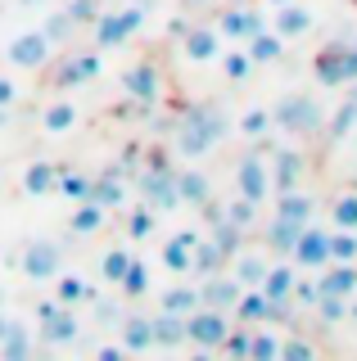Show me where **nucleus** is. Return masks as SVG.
<instances>
[{
  "mask_svg": "<svg viewBox=\"0 0 357 361\" xmlns=\"http://www.w3.org/2000/svg\"><path fill=\"white\" fill-rule=\"evenodd\" d=\"M330 262H357V231L330 235Z\"/></svg>",
  "mask_w": 357,
  "mask_h": 361,
  "instance_id": "obj_40",
  "label": "nucleus"
},
{
  "mask_svg": "<svg viewBox=\"0 0 357 361\" xmlns=\"http://www.w3.org/2000/svg\"><path fill=\"white\" fill-rule=\"evenodd\" d=\"M176 199L190 203V208H208L213 203V180H208L204 172H176Z\"/></svg>",
  "mask_w": 357,
  "mask_h": 361,
  "instance_id": "obj_18",
  "label": "nucleus"
},
{
  "mask_svg": "<svg viewBox=\"0 0 357 361\" xmlns=\"http://www.w3.org/2000/svg\"><path fill=\"white\" fill-rule=\"evenodd\" d=\"M59 271H63V253H59V244H54V240L28 244V253H23V276H32V280H54Z\"/></svg>",
  "mask_w": 357,
  "mask_h": 361,
  "instance_id": "obj_12",
  "label": "nucleus"
},
{
  "mask_svg": "<svg viewBox=\"0 0 357 361\" xmlns=\"http://www.w3.org/2000/svg\"><path fill=\"white\" fill-rule=\"evenodd\" d=\"M14 325H18V321H9V316H0V343H5V338L14 334Z\"/></svg>",
  "mask_w": 357,
  "mask_h": 361,
  "instance_id": "obj_49",
  "label": "nucleus"
},
{
  "mask_svg": "<svg viewBox=\"0 0 357 361\" xmlns=\"http://www.w3.org/2000/svg\"><path fill=\"white\" fill-rule=\"evenodd\" d=\"M54 190L82 203V199H91V176L77 172V167H59V180H54Z\"/></svg>",
  "mask_w": 357,
  "mask_h": 361,
  "instance_id": "obj_30",
  "label": "nucleus"
},
{
  "mask_svg": "<svg viewBox=\"0 0 357 361\" xmlns=\"http://www.w3.org/2000/svg\"><path fill=\"white\" fill-rule=\"evenodd\" d=\"M249 59H253V68H258V63H281L285 59V41L276 37L272 27L253 32V37H249Z\"/></svg>",
  "mask_w": 357,
  "mask_h": 361,
  "instance_id": "obj_23",
  "label": "nucleus"
},
{
  "mask_svg": "<svg viewBox=\"0 0 357 361\" xmlns=\"http://www.w3.org/2000/svg\"><path fill=\"white\" fill-rule=\"evenodd\" d=\"M176 343H186V316L172 312L154 316V348H176Z\"/></svg>",
  "mask_w": 357,
  "mask_h": 361,
  "instance_id": "obj_28",
  "label": "nucleus"
},
{
  "mask_svg": "<svg viewBox=\"0 0 357 361\" xmlns=\"http://www.w3.org/2000/svg\"><path fill=\"white\" fill-rule=\"evenodd\" d=\"M18 104V86L14 77H0V109H14Z\"/></svg>",
  "mask_w": 357,
  "mask_h": 361,
  "instance_id": "obj_46",
  "label": "nucleus"
},
{
  "mask_svg": "<svg viewBox=\"0 0 357 361\" xmlns=\"http://www.w3.org/2000/svg\"><path fill=\"white\" fill-rule=\"evenodd\" d=\"M231 312L240 316V325H262V321H272V316H281L285 307H276L262 289H249V293H240V298H236V307H231Z\"/></svg>",
  "mask_w": 357,
  "mask_h": 361,
  "instance_id": "obj_15",
  "label": "nucleus"
},
{
  "mask_svg": "<svg viewBox=\"0 0 357 361\" xmlns=\"http://www.w3.org/2000/svg\"><path fill=\"white\" fill-rule=\"evenodd\" d=\"M54 180H59V163H50V158H37V163L23 167V195L41 199L54 190Z\"/></svg>",
  "mask_w": 357,
  "mask_h": 361,
  "instance_id": "obj_19",
  "label": "nucleus"
},
{
  "mask_svg": "<svg viewBox=\"0 0 357 361\" xmlns=\"http://www.w3.org/2000/svg\"><path fill=\"white\" fill-rule=\"evenodd\" d=\"M118 289L127 293V298H145V293H150V267L131 257V267H127V276L118 280Z\"/></svg>",
  "mask_w": 357,
  "mask_h": 361,
  "instance_id": "obj_34",
  "label": "nucleus"
},
{
  "mask_svg": "<svg viewBox=\"0 0 357 361\" xmlns=\"http://www.w3.org/2000/svg\"><path fill=\"white\" fill-rule=\"evenodd\" d=\"M140 23H145V5L99 9V18L91 23L95 45H99V50H114V45H122V41H131V37H136V32H140Z\"/></svg>",
  "mask_w": 357,
  "mask_h": 361,
  "instance_id": "obj_3",
  "label": "nucleus"
},
{
  "mask_svg": "<svg viewBox=\"0 0 357 361\" xmlns=\"http://www.w3.org/2000/svg\"><path fill=\"white\" fill-rule=\"evenodd\" d=\"M353 122H357V104L349 99V104H344V109H339V113H334V118H330V140H339V135L349 131Z\"/></svg>",
  "mask_w": 357,
  "mask_h": 361,
  "instance_id": "obj_45",
  "label": "nucleus"
},
{
  "mask_svg": "<svg viewBox=\"0 0 357 361\" xmlns=\"http://www.w3.org/2000/svg\"><path fill=\"white\" fill-rule=\"evenodd\" d=\"M154 231H159V212H154L150 203L131 208V217H127V240H150Z\"/></svg>",
  "mask_w": 357,
  "mask_h": 361,
  "instance_id": "obj_31",
  "label": "nucleus"
},
{
  "mask_svg": "<svg viewBox=\"0 0 357 361\" xmlns=\"http://www.w3.org/2000/svg\"><path fill=\"white\" fill-rule=\"evenodd\" d=\"M41 32H46V41H50V45H63V41H73L77 23L68 18V9H59V14H50L46 23H41Z\"/></svg>",
  "mask_w": 357,
  "mask_h": 361,
  "instance_id": "obj_37",
  "label": "nucleus"
},
{
  "mask_svg": "<svg viewBox=\"0 0 357 361\" xmlns=\"http://www.w3.org/2000/svg\"><path fill=\"white\" fill-rule=\"evenodd\" d=\"M249 357H281V338H272V334H249Z\"/></svg>",
  "mask_w": 357,
  "mask_h": 361,
  "instance_id": "obj_44",
  "label": "nucleus"
},
{
  "mask_svg": "<svg viewBox=\"0 0 357 361\" xmlns=\"http://www.w3.org/2000/svg\"><path fill=\"white\" fill-rule=\"evenodd\" d=\"M127 267H131V253H127V248H109V253L99 257V276H104L109 285H118V280L127 276Z\"/></svg>",
  "mask_w": 357,
  "mask_h": 361,
  "instance_id": "obj_38",
  "label": "nucleus"
},
{
  "mask_svg": "<svg viewBox=\"0 0 357 361\" xmlns=\"http://www.w3.org/2000/svg\"><path fill=\"white\" fill-rule=\"evenodd\" d=\"M77 330H82V325H77V312L73 307H59V312H50L46 321H41V338H46V343H73L77 338Z\"/></svg>",
  "mask_w": 357,
  "mask_h": 361,
  "instance_id": "obj_20",
  "label": "nucleus"
},
{
  "mask_svg": "<svg viewBox=\"0 0 357 361\" xmlns=\"http://www.w3.org/2000/svg\"><path fill=\"white\" fill-rule=\"evenodd\" d=\"M99 73H104V59H99V50H73L68 59H63L59 68H54L50 86H54V90H73V86H86V82H95Z\"/></svg>",
  "mask_w": 357,
  "mask_h": 361,
  "instance_id": "obj_5",
  "label": "nucleus"
},
{
  "mask_svg": "<svg viewBox=\"0 0 357 361\" xmlns=\"http://www.w3.org/2000/svg\"><path fill=\"white\" fill-rule=\"evenodd\" d=\"M95 312L104 316V321H122V307H118V302H95Z\"/></svg>",
  "mask_w": 357,
  "mask_h": 361,
  "instance_id": "obj_48",
  "label": "nucleus"
},
{
  "mask_svg": "<svg viewBox=\"0 0 357 361\" xmlns=\"http://www.w3.org/2000/svg\"><path fill=\"white\" fill-rule=\"evenodd\" d=\"M330 217H334L339 231H357V195H339L334 208H330Z\"/></svg>",
  "mask_w": 357,
  "mask_h": 361,
  "instance_id": "obj_41",
  "label": "nucleus"
},
{
  "mask_svg": "<svg viewBox=\"0 0 357 361\" xmlns=\"http://www.w3.org/2000/svg\"><path fill=\"white\" fill-rule=\"evenodd\" d=\"M140 5H145V0H140Z\"/></svg>",
  "mask_w": 357,
  "mask_h": 361,
  "instance_id": "obj_51",
  "label": "nucleus"
},
{
  "mask_svg": "<svg viewBox=\"0 0 357 361\" xmlns=\"http://www.w3.org/2000/svg\"><path fill=\"white\" fill-rule=\"evenodd\" d=\"M298 231H303V226H294L285 217H272V226H267V244H272V253H289L294 240H298Z\"/></svg>",
  "mask_w": 357,
  "mask_h": 361,
  "instance_id": "obj_32",
  "label": "nucleus"
},
{
  "mask_svg": "<svg viewBox=\"0 0 357 361\" xmlns=\"http://www.w3.org/2000/svg\"><path fill=\"white\" fill-rule=\"evenodd\" d=\"M195 307H199V289H190V285L163 293V312H172V316H190Z\"/></svg>",
  "mask_w": 357,
  "mask_h": 361,
  "instance_id": "obj_36",
  "label": "nucleus"
},
{
  "mask_svg": "<svg viewBox=\"0 0 357 361\" xmlns=\"http://www.w3.org/2000/svg\"><path fill=\"white\" fill-rule=\"evenodd\" d=\"M281 357H312V348H308V343H298V338H289V343L281 338Z\"/></svg>",
  "mask_w": 357,
  "mask_h": 361,
  "instance_id": "obj_47",
  "label": "nucleus"
},
{
  "mask_svg": "<svg viewBox=\"0 0 357 361\" xmlns=\"http://www.w3.org/2000/svg\"><path fill=\"white\" fill-rule=\"evenodd\" d=\"M217 63L226 68V77H231V82H244V77L253 73V59H249V50H222V54H217Z\"/></svg>",
  "mask_w": 357,
  "mask_h": 361,
  "instance_id": "obj_39",
  "label": "nucleus"
},
{
  "mask_svg": "<svg viewBox=\"0 0 357 361\" xmlns=\"http://www.w3.org/2000/svg\"><path fill=\"white\" fill-rule=\"evenodd\" d=\"M63 9H68V18L77 23V27H91V23L99 18V9H104V5H99V0H68Z\"/></svg>",
  "mask_w": 357,
  "mask_h": 361,
  "instance_id": "obj_42",
  "label": "nucleus"
},
{
  "mask_svg": "<svg viewBox=\"0 0 357 361\" xmlns=\"http://www.w3.org/2000/svg\"><path fill=\"white\" fill-rule=\"evenodd\" d=\"M240 293H244V285L236 276H213L204 289H199V302H204V307H217V312H231Z\"/></svg>",
  "mask_w": 357,
  "mask_h": 361,
  "instance_id": "obj_16",
  "label": "nucleus"
},
{
  "mask_svg": "<svg viewBox=\"0 0 357 361\" xmlns=\"http://www.w3.org/2000/svg\"><path fill=\"white\" fill-rule=\"evenodd\" d=\"M236 127H240V135H249V140H262V135H272V109H244Z\"/></svg>",
  "mask_w": 357,
  "mask_h": 361,
  "instance_id": "obj_33",
  "label": "nucleus"
},
{
  "mask_svg": "<svg viewBox=\"0 0 357 361\" xmlns=\"http://www.w3.org/2000/svg\"><path fill=\"white\" fill-rule=\"evenodd\" d=\"M28 353H32V338H28L23 325H14V334L0 343V357H28Z\"/></svg>",
  "mask_w": 357,
  "mask_h": 361,
  "instance_id": "obj_43",
  "label": "nucleus"
},
{
  "mask_svg": "<svg viewBox=\"0 0 357 361\" xmlns=\"http://www.w3.org/2000/svg\"><path fill=\"white\" fill-rule=\"evenodd\" d=\"M231 334V321H226V312H217V307H199L186 316V338L199 348V353H217L222 348V338Z\"/></svg>",
  "mask_w": 357,
  "mask_h": 361,
  "instance_id": "obj_4",
  "label": "nucleus"
},
{
  "mask_svg": "<svg viewBox=\"0 0 357 361\" xmlns=\"http://www.w3.org/2000/svg\"><path fill=\"white\" fill-rule=\"evenodd\" d=\"M50 54H54V45L46 41V32H18V37H9L5 45V59L14 63V68H23V73H32V68H46L50 63Z\"/></svg>",
  "mask_w": 357,
  "mask_h": 361,
  "instance_id": "obj_6",
  "label": "nucleus"
},
{
  "mask_svg": "<svg viewBox=\"0 0 357 361\" xmlns=\"http://www.w3.org/2000/svg\"><path fill=\"white\" fill-rule=\"evenodd\" d=\"M321 122H326V113H321V104L312 95H303V90L285 95L281 104L272 109V127H281L285 135H312Z\"/></svg>",
  "mask_w": 357,
  "mask_h": 361,
  "instance_id": "obj_2",
  "label": "nucleus"
},
{
  "mask_svg": "<svg viewBox=\"0 0 357 361\" xmlns=\"http://www.w3.org/2000/svg\"><path fill=\"white\" fill-rule=\"evenodd\" d=\"M289 257H294V267H308V271L326 267L330 262V231H321V226L308 221L303 231H298L294 248H289Z\"/></svg>",
  "mask_w": 357,
  "mask_h": 361,
  "instance_id": "obj_9",
  "label": "nucleus"
},
{
  "mask_svg": "<svg viewBox=\"0 0 357 361\" xmlns=\"http://www.w3.org/2000/svg\"><path fill=\"white\" fill-rule=\"evenodd\" d=\"M54 298L63 302V307H86V302H95V289H91V280H82V276H54Z\"/></svg>",
  "mask_w": 357,
  "mask_h": 361,
  "instance_id": "obj_21",
  "label": "nucleus"
},
{
  "mask_svg": "<svg viewBox=\"0 0 357 361\" xmlns=\"http://www.w3.org/2000/svg\"><path fill=\"white\" fill-rule=\"evenodd\" d=\"M176 41H181L186 63H217V54H222V32L213 23H208V27H186Z\"/></svg>",
  "mask_w": 357,
  "mask_h": 361,
  "instance_id": "obj_11",
  "label": "nucleus"
},
{
  "mask_svg": "<svg viewBox=\"0 0 357 361\" xmlns=\"http://www.w3.org/2000/svg\"><path fill=\"white\" fill-rule=\"evenodd\" d=\"M77 127V104L73 99H54V104L41 109V131L46 135H68Z\"/></svg>",
  "mask_w": 357,
  "mask_h": 361,
  "instance_id": "obj_22",
  "label": "nucleus"
},
{
  "mask_svg": "<svg viewBox=\"0 0 357 361\" xmlns=\"http://www.w3.org/2000/svg\"><path fill=\"white\" fill-rule=\"evenodd\" d=\"M91 199H95V203H104L109 212L122 208V203H127V176H122L118 167H114V172H99V176H91Z\"/></svg>",
  "mask_w": 357,
  "mask_h": 361,
  "instance_id": "obj_17",
  "label": "nucleus"
},
{
  "mask_svg": "<svg viewBox=\"0 0 357 361\" xmlns=\"http://www.w3.org/2000/svg\"><path fill=\"white\" fill-rule=\"evenodd\" d=\"M154 348V321L122 316V353H150Z\"/></svg>",
  "mask_w": 357,
  "mask_h": 361,
  "instance_id": "obj_25",
  "label": "nucleus"
},
{
  "mask_svg": "<svg viewBox=\"0 0 357 361\" xmlns=\"http://www.w3.org/2000/svg\"><path fill=\"white\" fill-rule=\"evenodd\" d=\"M236 195H244L249 203H258V208L272 195V167L262 163V154H249L236 163Z\"/></svg>",
  "mask_w": 357,
  "mask_h": 361,
  "instance_id": "obj_7",
  "label": "nucleus"
},
{
  "mask_svg": "<svg viewBox=\"0 0 357 361\" xmlns=\"http://www.w3.org/2000/svg\"><path fill=\"white\" fill-rule=\"evenodd\" d=\"M226 135V122H222V113L213 109H190V113H181V122H176V154H186V158H204L213 145Z\"/></svg>",
  "mask_w": 357,
  "mask_h": 361,
  "instance_id": "obj_1",
  "label": "nucleus"
},
{
  "mask_svg": "<svg viewBox=\"0 0 357 361\" xmlns=\"http://www.w3.org/2000/svg\"><path fill=\"white\" fill-rule=\"evenodd\" d=\"M267 267H272V262H267L262 253H244V248L236 253V280H240L244 289H258L262 276H267Z\"/></svg>",
  "mask_w": 357,
  "mask_h": 361,
  "instance_id": "obj_27",
  "label": "nucleus"
},
{
  "mask_svg": "<svg viewBox=\"0 0 357 361\" xmlns=\"http://www.w3.org/2000/svg\"><path fill=\"white\" fill-rule=\"evenodd\" d=\"M312 27H317V14H312L308 5H298V0H281L272 14V32L281 41H303L312 37Z\"/></svg>",
  "mask_w": 357,
  "mask_h": 361,
  "instance_id": "obj_8",
  "label": "nucleus"
},
{
  "mask_svg": "<svg viewBox=\"0 0 357 361\" xmlns=\"http://www.w3.org/2000/svg\"><path fill=\"white\" fill-rule=\"evenodd\" d=\"M104 217H109V208H104V203L82 199V203H77V212L68 217V231H73V235H95L99 226H104Z\"/></svg>",
  "mask_w": 357,
  "mask_h": 361,
  "instance_id": "obj_26",
  "label": "nucleus"
},
{
  "mask_svg": "<svg viewBox=\"0 0 357 361\" xmlns=\"http://www.w3.org/2000/svg\"><path fill=\"white\" fill-rule=\"evenodd\" d=\"M28 5H46V0H28Z\"/></svg>",
  "mask_w": 357,
  "mask_h": 361,
  "instance_id": "obj_50",
  "label": "nucleus"
},
{
  "mask_svg": "<svg viewBox=\"0 0 357 361\" xmlns=\"http://www.w3.org/2000/svg\"><path fill=\"white\" fill-rule=\"evenodd\" d=\"M163 267L172 271V276H186V271H195V248L181 244V240L172 235V240L163 244Z\"/></svg>",
  "mask_w": 357,
  "mask_h": 361,
  "instance_id": "obj_29",
  "label": "nucleus"
},
{
  "mask_svg": "<svg viewBox=\"0 0 357 361\" xmlns=\"http://www.w3.org/2000/svg\"><path fill=\"white\" fill-rule=\"evenodd\" d=\"M122 86H127V95L136 99L140 109H154L163 95V73L154 63H131L127 73H122Z\"/></svg>",
  "mask_w": 357,
  "mask_h": 361,
  "instance_id": "obj_10",
  "label": "nucleus"
},
{
  "mask_svg": "<svg viewBox=\"0 0 357 361\" xmlns=\"http://www.w3.org/2000/svg\"><path fill=\"white\" fill-rule=\"evenodd\" d=\"M294 280H298V267L294 262H272L267 267V276H262V293L276 302V307H289V293H294Z\"/></svg>",
  "mask_w": 357,
  "mask_h": 361,
  "instance_id": "obj_14",
  "label": "nucleus"
},
{
  "mask_svg": "<svg viewBox=\"0 0 357 361\" xmlns=\"http://www.w3.org/2000/svg\"><path fill=\"white\" fill-rule=\"evenodd\" d=\"M308 176V158L303 149H294V145H285V149L272 154V185L276 190H298Z\"/></svg>",
  "mask_w": 357,
  "mask_h": 361,
  "instance_id": "obj_13",
  "label": "nucleus"
},
{
  "mask_svg": "<svg viewBox=\"0 0 357 361\" xmlns=\"http://www.w3.org/2000/svg\"><path fill=\"white\" fill-rule=\"evenodd\" d=\"M222 217H226L231 226H240V231H249V226L258 221V203H249L244 195H236V199L226 203V208H222Z\"/></svg>",
  "mask_w": 357,
  "mask_h": 361,
  "instance_id": "obj_35",
  "label": "nucleus"
},
{
  "mask_svg": "<svg viewBox=\"0 0 357 361\" xmlns=\"http://www.w3.org/2000/svg\"><path fill=\"white\" fill-rule=\"evenodd\" d=\"M312 195H303V185L298 190H281V203H276V217H285V221H294V226H308L312 217Z\"/></svg>",
  "mask_w": 357,
  "mask_h": 361,
  "instance_id": "obj_24",
  "label": "nucleus"
}]
</instances>
